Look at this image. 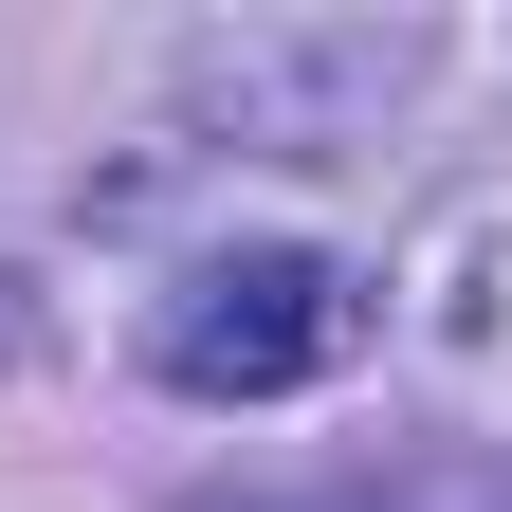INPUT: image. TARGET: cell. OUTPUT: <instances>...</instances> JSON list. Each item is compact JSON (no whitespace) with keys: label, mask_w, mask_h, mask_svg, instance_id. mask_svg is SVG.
<instances>
[{"label":"cell","mask_w":512,"mask_h":512,"mask_svg":"<svg viewBox=\"0 0 512 512\" xmlns=\"http://www.w3.org/2000/svg\"><path fill=\"white\" fill-rule=\"evenodd\" d=\"M348 275L330 256H293V238H256V256H202V275L165 293V384H202V403H275V384L311 366H348Z\"/></svg>","instance_id":"1"}]
</instances>
